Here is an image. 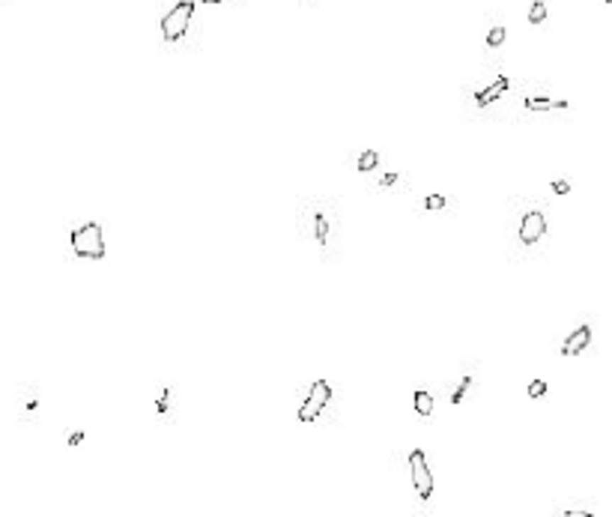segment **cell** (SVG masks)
<instances>
[{
    "label": "cell",
    "mask_w": 612,
    "mask_h": 517,
    "mask_svg": "<svg viewBox=\"0 0 612 517\" xmlns=\"http://www.w3.org/2000/svg\"><path fill=\"white\" fill-rule=\"evenodd\" d=\"M69 242H72V251H75L78 257H87V261H99V257H105V234H102L99 224L75 227Z\"/></svg>",
    "instance_id": "obj_1"
},
{
    "label": "cell",
    "mask_w": 612,
    "mask_h": 517,
    "mask_svg": "<svg viewBox=\"0 0 612 517\" xmlns=\"http://www.w3.org/2000/svg\"><path fill=\"white\" fill-rule=\"evenodd\" d=\"M192 16H195V4H192V0H180V4L162 18V33H165V39H168V42L182 39V36L188 33Z\"/></svg>",
    "instance_id": "obj_2"
},
{
    "label": "cell",
    "mask_w": 612,
    "mask_h": 517,
    "mask_svg": "<svg viewBox=\"0 0 612 517\" xmlns=\"http://www.w3.org/2000/svg\"><path fill=\"white\" fill-rule=\"evenodd\" d=\"M329 401H332V383L317 380L308 389V398H305L302 407H299V422H314L317 415L329 407Z\"/></svg>",
    "instance_id": "obj_3"
},
{
    "label": "cell",
    "mask_w": 612,
    "mask_h": 517,
    "mask_svg": "<svg viewBox=\"0 0 612 517\" xmlns=\"http://www.w3.org/2000/svg\"><path fill=\"white\" fill-rule=\"evenodd\" d=\"M410 476H412V487L421 499H430L433 494V476H430V467H427V455L415 449L410 455Z\"/></svg>",
    "instance_id": "obj_4"
},
{
    "label": "cell",
    "mask_w": 612,
    "mask_h": 517,
    "mask_svg": "<svg viewBox=\"0 0 612 517\" xmlns=\"http://www.w3.org/2000/svg\"><path fill=\"white\" fill-rule=\"evenodd\" d=\"M544 234H547V215L544 212L532 209V212L523 215V222H520V242L523 246H535V242H541Z\"/></svg>",
    "instance_id": "obj_5"
},
{
    "label": "cell",
    "mask_w": 612,
    "mask_h": 517,
    "mask_svg": "<svg viewBox=\"0 0 612 517\" xmlns=\"http://www.w3.org/2000/svg\"><path fill=\"white\" fill-rule=\"evenodd\" d=\"M591 344V329L589 326H579V329H574L571 335H567V341L562 344V353L564 356H579L582 350H586Z\"/></svg>",
    "instance_id": "obj_6"
},
{
    "label": "cell",
    "mask_w": 612,
    "mask_h": 517,
    "mask_svg": "<svg viewBox=\"0 0 612 517\" xmlns=\"http://www.w3.org/2000/svg\"><path fill=\"white\" fill-rule=\"evenodd\" d=\"M505 90H508V81H505V78L493 81L490 87H484V90H478V93H475V105H478V108H487V105L496 102V99H502V96H505Z\"/></svg>",
    "instance_id": "obj_7"
},
{
    "label": "cell",
    "mask_w": 612,
    "mask_h": 517,
    "mask_svg": "<svg viewBox=\"0 0 612 517\" xmlns=\"http://www.w3.org/2000/svg\"><path fill=\"white\" fill-rule=\"evenodd\" d=\"M523 105L529 111H552V108H567L564 99H550V96H526Z\"/></svg>",
    "instance_id": "obj_8"
},
{
    "label": "cell",
    "mask_w": 612,
    "mask_h": 517,
    "mask_svg": "<svg viewBox=\"0 0 612 517\" xmlns=\"http://www.w3.org/2000/svg\"><path fill=\"white\" fill-rule=\"evenodd\" d=\"M412 404H415V413H418V415H430V413H433V398H430V392H415Z\"/></svg>",
    "instance_id": "obj_9"
},
{
    "label": "cell",
    "mask_w": 612,
    "mask_h": 517,
    "mask_svg": "<svg viewBox=\"0 0 612 517\" xmlns=\"http://www.w3.org/2000/svg\"><path fill=\"white\" fill-rule=\"evenodd\" d=\"M376 165H380V153H373V150L361 153V156H359V162H356V168L361 170V174H368V170H373Z\"/></svg>",
    "instance_id": "obj_10"
},
{
    "label": "cell",
    "mask_w": 612,
    "mask_h": 517,
    "mask_svg": "<svg viewBox=\"0 0 612 517\" xmlns=\"http://www.w3.org/2000/svg\"><path fill=\"white\" fill-rule=\"evenodd\" d=\"M544 18H547V4H544V0H535V4L529 6V21L532 24H541Z\"/></svg>",
    "instance_id": "obj_11"
},
{
    "label": "cell",
    "mask_w": 612,
    "mask_h": 517,
    "mask_svg": "<svg viewBox=\"0 0 612 517\" xmlns=\"http://www.w3.org/2000/svg\"><path fill=\"white\" fill-rule=\"evenodd\" d=\"M502 42H505V27L499 24V27H493V31L487 33V45L496 48V45H502Z\"/></svg>",
    "instance_id": "obj_12"
},
{
    "label": "cell",
    "mask_w": 612,
    "mask_h": 517,
    "mask_svg": "<svg viewBox=\"0 0 612 517\" xmlns=\"http://www.w3.org/2000/svg\"><path fill=\"white\" fill-rule=\"evenodd\" d=\"M547 395V380H532L529 383V398H544Z\"/></svg>",
    "instance_id": "obj_13"
},
{
    "label": "cell",
    "mask_w": 612,
    "mask_h": 517,
    "mask_svg": "<svg viewBox=\"0 0 612 517\" xmlns=\"http://www.w3.org/2000/svg\"><path fill=\"white\" fill-rule=\"evenodd\" d=\"M469 386H472V377H463V383L457 386V392L451 395V404H460V401H463V395H466V389H469Z\"/></svg>",
    "instance_id": "obj_14"
},
{
    "label": "cell",
    "mask_w": 612,
    "mask_h": 517,
    "mask_svg": "<svg viewBox=\"0 0 612 517\" xmlns=\"http://www.w3.org/2000/svg\"><path fill=\"white\" fill-rule=\"evenodd\" d=\"M425 207H427V209H442V207H445V197H442V195H427V197H425Z\"/></svg>",
    "instance_id": "obj_15"
},
{
    "label": "cell",
    "mask_w": 612,
    "mask_h": 517,
    "mask_svg": "<svg viewBox=\"0 0 612 517\" xmlns=\"http://www.w3.org/2000/svg\"><path fill=\"white\" fill-rule=\"evenodd\" d=\"M552 192H556V195H567V192H571V183H567V180H552Z\"/></svg>",
    "instance_id": "obj_16"
},
{
    "label": "cell",
    "mask_w": 612,
    "mask_h": 517,
    "mask_svg": "<svg viewBox=\"0 0 612 517\" xmlns=\"http://www.w3.org/2000/svg\"><path fill=\"white\" fill-rule=\"evenodd\" d=\"M81 440H84V434H81V430H72V434H69V446H78Z\"/></svg>",
    "instance_id": "obj_17"
},
{
    "label": "cell",
    "mask_w": 612,
    "mask_h": 517,
    "mask_svg": "<svg viewBox=\"0 0 612 517\" xmlns=\"http://www.w3.org/2000/svg\"><path fill=\"white\" fill-rule=\"evenodd\" d=\"M398 183V174H386L383 177V185H395Z\"/></svg>",
    "instance_id": "obj_18"
},
{
    "label": "cell",
    "mask_w": 612,
    "mask_h": 517,
    "mask_svg": "<svg viewBox=\"0 0 612 517\" xmlns=\"http://www.w3.org/2000/svg\"><path fill=\"white\" fill-rule=\"evenodd\" d=\"M203 4H209V6H212V4H222V0H203Z\"/></svg>",
    "instance_id": "obj_19"
},
{
    "label": "cell",
    "mask_w": 612,
    "mask_h": 517,
    "mask_svg": "<svg viewBox=\"0 0 612 517\" xmlns=\"http://www.w3.org/2000/svg\"><path fill=\"white\" fill-rule=\"evenodd\" d=\"M603 4H612V0H603Z\"/></svg>",
    "instance_id": "obj_20"
},
{
    "label": "cell",
    "mask_w": 612,
    "mask_h": 517,
    "mask_svg": "<svg viewBox=\"0 0 612 517\" xmlns=\"http://www.w3.org/2000/svg\"><path fill=\"white\" fill-rule=\"evenodd\" d=\"M0 4H4V0H0Z\"/></svg>",
    "instance_id": "obj_21"
}]
</instances>
